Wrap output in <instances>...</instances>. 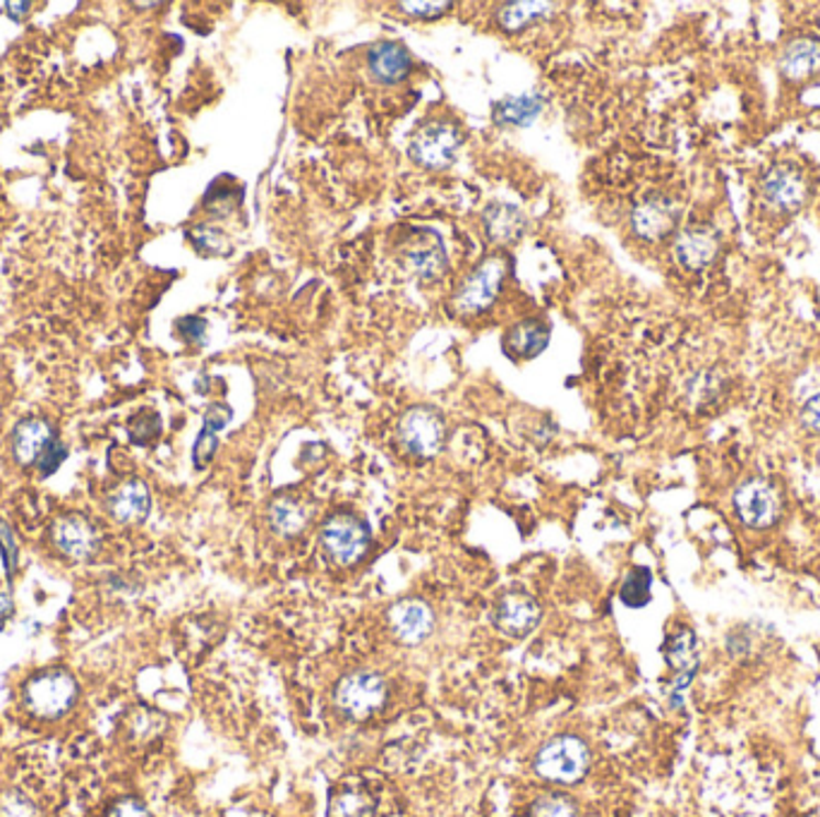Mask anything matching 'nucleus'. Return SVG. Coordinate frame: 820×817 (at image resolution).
<instances>
[{
  "instance_id": "obj_11",
  "label": "nucleus",
  "mask_w": 820,
  "mask_h": 817,
  "mask_svg": "<svg viewBox=\"0 0 820 817\" xmlns=\"http://www.w3.org/2000/svg\"><path fill=\"white\" fill-rule=\"evenodd\" d=\"M403 262L425 280L439 278L449 264L441 238L433 231H413V238L403 247Z\"/></svg>"
},
{
  "instance_id": "obj_1",
  "label": "nucleus",
  "mask_w": 820,
  "mask_h": 817,
  "mask_svg": "<svg viewBox=\"0 0 820 817\" xmlns=\"http://www.w3.org/2000/svg\"><path fill=\"white\" fill-rule=\"evenodd\" d=\"M590 753L588 746L576 736H557L547 741L535 758V772L547 782L573 784L588 770Z\"/></svg>"
},
{
  "instance_id": "obj_29",
  "label": "nucleus",
  "mask_w": 820,
  "mask_h": 817,
  "mask_svg": "<svg viewBox=\"0 0 820 817\" xmlns=\"http://www.w3.org/2000/svg\"><path fill=\"white\" fill-rule=\"evenodd\" d=\"M161 434V418L154 410H142L130 420V439L134 444L146 446Z\"/></svg>"
},
{
  "instance_id": "obj_22",
  "label": "nucleus",
  "mask_w": 820,
  "mask_h": 817,
  "mask_svg": "<svg viewBox=\"0 0 820 817\" xmlns=\"http://www.w3.org/2000/svg\"><path fill=\"white\" fill-rule=\"evenodd\" d=\"M543 111L540 93H518L494 103L492 118L500 128H526Z\"/></svg>"
},
{
  "instance_id": "obj_36",
  "label": "nucleus",
  "mask_w": 820,
  "mask_h": 817,
  "mask_svg": "<svg viewBox=\"0 0 820 817\" xmlns=\"http://www.w3.org/2000/svg\"><path fill=\"white\" fill-rule=\"evenodd\" d=\"M106 817H152L150 810H146L144 803L134 801V798H125V801H118L116 806L106 813Z\"/></svg>"
},
{
  "instance_id": "obj_21",
  "label": "nucleus",
  "mask_w": 820,
  "mask_h": 817,
  "mask_svg": "<svg viewBox=\"0 0 820 817\" xmlns=\"http://www.w3.org/2000/svg\"><path fill=\"white\" fill-rule=\"evenodd\" d=\"M779 70L789 79H806L820 73V42L811 36L791 42L783 58H779Z\"/></svg>"
},
{
  "instance_id": "obj_32",
  "label": "nucleus",
  "mask_w": 820,
  "mask_h": 817,
  "mask_svg": "<svg viewBox=\"0 0 820 817\" xmlns=\"http://www.w3.org/2000/svg\"><path fill=\"white\" fill-rule=\"evenodd\" d=\"M0 554H3L6 573L12 578V575H15V571H18L20 549H18V542H15V534H12V528L3 520H0Z\"/></svg>"
},
{
  "instance_id": "obj_39",
  "label": "nucleus",
  "mask_w": 820,
  "mask_h": 817,
  "mask_svg": "<svg viewBox=\"0 0 820 817\" xmlns=\"http://www.w3.org/2000/svg\"><path fill=\"white\" fill-rule=\"evenodd\" d=\"M6 8L12 10V12H10V18H15V20H18V18H24V15H26L24 10H30L32 3H8Z\"/></svg>"
},
{
  "instance_id": "obj_4",
  "label": "nucleus",
  "mask_w": 820,
  "mask_h": 817,
  "mask_svg": "<svg viewBox=\"0 0 820 817\" xmlns=\"http://www.w3.org/2000/svg\"><path fill=\"white\" fill-rule=\"evenodd\" d=\"M77 700V683L65 672H46L24 686V703L30 713L42 719L63 717Z\"/></svg>"
},
{
  "instance_id": "obj_37",
  "label": "nucleus",
  "mask_w": 820,
  "mask_h": 817,
  "mask_svg": "<svg viewBox=\"0 0 820 817\" xmlns=\"http://www.w3.org/2000/svg\"><path fill=\"white\" fill-rule=\"evenodd\" d=\"M801 422L803 427H809L811 432L820 434V394L809 398L801 408Z\"/></svg>"
},
{
  "instance_id": "obj_34",
  "label": "nucleus",
  "mask_w": 820,
  "mask_h": 817,
  "mask_svg": "<svg viewBox=\"0 0 820 817\" xmlns=\"http://www.w3.org/2000/svg\"><path fill=\"white\" fill-rule=\"evenodd\" d=\"M0 815H3V817H36V810L26 798H22L18 794H10V796L3 798V803H0Z\"/></svg>"
},
{
  "instance_id": "obj_16",
  "label": "nucleus",
  "mask_w": 820,
  "mask_h": 817,
  "mask_svg": "<svg viewBox=\"0 0 820 817\" xmlns=\"http://www.w3.org/2000/svg\"><path fill=\"white\" fill-rule=\"evenodd\" d=\"M665 654L669 666L675 669V681H671V691L675 695L684 688L691 686V681L698 672V664H701V658H698V640L691 631H681L675 638H669L665 645Z\"/></svg>"
},
{
  "instance_id": "obj_5",
  "label": "nucleus",
  "mask_w": 820,
  "mask_h": 817,
  "mask_svg": "<svg viewBox=\"0 0 820 817\" xmlns=\"http://www.w3.org/2000/svg\"><path fill=\"white\" fill-rule=\"evenodd\" d=\"M461 142L463 137L459 128L437 120V123H429L415 132L408 144V154L418 166L441 170L453 164L456 154L461 150Z\"/></svg>"
},
{
  "instance_id": "obj_30",
  "label": "nucleus",
  "mask_w": 820,
  "mask_h": 817,
  "mask_svg": "<svg viewBox=\"0 0 820 817\" xmlns=\"http://www.w3.org/2000/svg\"><path fill=\"white\" fill-rule=\"evenodd\" d=\"M531 817H576V806L569 796L545 794L533 803Z\"/></svg>"
},
{
  "instance_id": "obj_18",
  "label": "nucleus",
  "mask_w": 820,
  "mask_h": 817,
  "mask_svg": "<svg viewBox=\"0 0 820 817\" xmlns=\"http://www.w3.org/2000/svg\"><path fill=\"white\" fill-rule=\"evenodd\" d=\"M109 511L116 520L125 522V526H132V522H142L152 511L150 487H146L144 482H140V479L125 482V485L120 487L111 497Z\"/></svg>"
},
{
  "instance_id": "obj_15",
  "label": "nucleus",
  "mask_w": 820,
  "mask_h": 817,
  "mask_svg": "<svg viewBox=\"0 0 820 817\" xmlns=\"http://www.w3.org/2000/svg\"><path fill=\"white\" fill-rule=\"evenodd\" d=\"M718 252L720 238L715 231H708V228H691V231H684L675 245L677 260L691 272L706 269V266L715 262Z\"/></svg>"
},
{
  "instance_id": "obj_12",
  "label": "nucleus",
  "mask_w": 820,
  "mask_h": 817,
  "mask_svg": "<svg viewBox=\"0 0 820 817\" xmlns=\"http://www.w3.org/2000/svg\"><path fill=\"white\" fill-rule=\"evenodd\" d=\"M679 221V205L675 199H669L665 195H653L631 213V225L638 238L643 240H660L669 231H675V225Z\"/></svg>"
},
{
  "instance_id": "obj_38",
  "label": "nucleus",
  "mask_w": 820,
  "mask_h": 817,
  "mask_svg": "<svg viewBox=\"0 0 820 817\" xmlns=\"http://www.w3.org/2000/svg\"><path fill=\"white\" fill-rule=\"evenodd\" d=\"M12 609H15V605H12L10 595H0V628H3V623L8 621V616L12 614Z\"/></svg>"
},
{
  "instance_id": "obj_28",
  "label": "nucleus",
  "mask_w": 820,
  "mask_h": 817,
  "mask_svg": "<svg viewBox=\"0 0 820 817\" xmlns=\"http://www.w3.org/2000/svg\"><path fill=\"white\" fill-rule=\"evenodd\" d=\"M372 801L362 792L346 788L331 798V817H370Z\"/></svg>"
},
{
  "instance_id": "obj_27",
  "label": "nucleus",
  "mask_w": 820,
  "mask_h": 817,
  "mask_svg": "<svg viewBox=\"0 0 820 817\" xmlns=\"http://www.w3.org/2000/svg\"><path fill=\"white\" fill-rule=\"evenodd\" d=\"M650 590H653V573L645 566H636L626 575V581L622 583L620 599L626 607L638 609L645 607L650 601Z\"/></svg>"
},
{
  "instance_id": "obj_13",
  "label": "nucleus",
  "mask_w": 820,
  "mask_h": 817,
  "mask_svg": "<svg viewBox=\"0 0 820 817\" xmlns=\"http://www.w3.org/2000/svg\"><path fill=\"white\" fill-rule=\"evenodd\" d=\"M389 626L403 645H418L435 628V616L420 599H401L389 609Z\"/></svg>"
},
{
  "instance_id": "obj_23",
  "label": "nucleus",
  "mask_w": 820,
  "mask_h": 817,
  "mask_svg": "<svg viewBox=\"0 0 820 817\" xmlns=\"http://www.w3.org/2000/svg\"><path fill=\"white\" fill-rule=\"evenodd\" d=\"M51 439V427L44 420H24L18 424L15 434H12V455H15V461L20 465L36 463Z\"/></svg>"
},
{
  "instance_id": "obj_14",
  "label": "nucleus",
  "mask_w": 820,
  "mask_h": 817,
  "mask_svg": "<svg viewBox=\"0 0 820 817\" xmlns=\"http://www.w3.org/2000/svg\"><path fill=\"white\" fill-rule=\"evenodd\" d=\"M763 197L779 211H797L809 197V185L795 166H775L763 178Z\"/></svg>"
},
{
  "instance_id": "obj_3",
  "label": "nucleus",
  "mask_w": 820,
  "mask_h": 817,
  "mask_svg": "<svg viewBox=\"0 0 820 817\" xmlns=\"http://www.w3.org/2000/svg\"><path fill=\"white\" fill-rule=\"evenodd\" d=\"M321 546L336 564L351 566L365 556L370 546V528L365 520L351 514H336L321 526Z\"/></svg>"
},
{
  "instance_id": "obj_26",
  "label": "nucleus",
  "mask_w": 820,
  "mask_h": 817,
  "mask_svg": "<svg viewBox=\"0 0 820 817\" xmlns=\"http://www.w3.org/2000/svg\"><path fill=\"white\" fill-rule=\"evenodd\" d=\"M553 10V3H509L500 10V24L506 32H521L528 24L545 20Z\"/></svg>"
},
{
  "instance_id": "obj_6",
  "label": "nucleus",
  "mask_w": 820,
  "mask_h": 817,
  "mask_svg": "<svg viewBox=\"0 0 820 817\" xmlns=\"http://www.w3.org/2000/svg\"><path fill=\"white\" fill-rule=\"evenodd\" d=\"M504 262L506 260L502 257H490L482 262L473 274H468L453 298L456 310H459L461 314H480V312L490 310L504 284V276H506Z\"/></svg>"
},
{
  "instance_id": "obj_17",
  "label": "nucleus",
  "mask_w": 820,
  "mask_h": 817,
  "mask_svg": "<svg viewBox=\"0 0 820 817\" xmlns=\"http://www.w3.org/2000/svg\"><path fill=\"white\" fill-rule=\"evenodd\" d=\"M411 53L406 46L394 44V42H382L370 51L368 56V68L370 75L382 85H396L401 79H406L411 73Z\"/></svg>"
},
{
  "instance_id": "obj_24",
  "label": "nucleus",
  "mask_w": 820,
  "mask_h": 817,
  "mask_svg": "<svg viewBox=\"0 0 820 817\" xmlns=\"http://www.w3.org/2000/svg\"><path fill=\"white\" fill-rule=\"evenodd\" d=\"M526 231V217L511 205H492L485 211V233L494 245H511Z\"/></svg>"
},
{
  "instance_id": "obj_33",
  "label": "nucleus",
  "mask_w": 820,
  "mask_h": 817,
  "mask_svg": "<svg viewBox=\"0 0 820 817\" xmlns=\"http://www.w3.org/2000/svg\"><path fill=\"white\" fill-rule=\"evenodd\" d=\"M398 8L406 10V15L411 18L435 20L441 18L447 10H451V3H398Z\"/></svg>"
},
{
  "instance_id": "obj_8",
  "label": "nucleus",
  "mask_w": 820,
  "mask_h": 817,
  "mask_svg": "<svg viewBox=\"0 0 820 817\" xmlns=\"http://www.w3.org/2000/svg\"><path fill=\"white\" fill-rule=\"evenodd\" d=\"M734 508L744 526L748 528H770L783 514V499L777 489L765 479H751L734 494Z\"/></svg>"
},
{
  "instance_id": "obj_20",
  "label": "nucleus",
  "mask_w": 820,
  "mask_h": 817,
  "mask_svg": "<svg viewBox=\"0 0 820 817\" xmlns=\"http://www.w3.org/2000/svg\"><path fill=\"white\" fill-rule=\"evenodd\" d=\"M231 418H233V410L226 404H214L205 412V427H201V432L193 449V463L197 471H205V467L211 463L214 453H217L219 449V432L228 422H231Z\"/></svg>"
},
{
  "instance_id": "obj_31",
  "label": "nucleus",
  "mask_w": 820,
  "mask_h": 817,
  "mask_svg": "<svg viewBox=\"0 0 820 817\" xmlns=\"http://www.w3.org/2000/svg\"><path fill=\"white\" fill-rule=\"evenodd\" d=\"M65 459H67V446L58 439H51L48 446L42 451V455H39V461H36L39 473H42V477L53 475L63 465Z\"/></svg>"
},
{
  "instance_id": "obj_35",
  "label": "nucleus",
  "mask_w": 820,
  "mask_h": 817,
  "mask_svg": "<svg viewBox=\"0 0 820 817\" xmlns=\"http://www.w3.org/2000/svg\"><path fill=\"white\" fill-rule=\"evenodd\" d=\"M176 329L185 341L201 343V341H205V333H207V321L201 317H183Z\"/></svg>"
},
{
  "instance_id": "obj_25",
  "label": "nucleus",
  "mask_w": 820,
  "mask_h": 817,
  "mask_svg": "<svg viewBox=\"0 0 820 817\" xmlns=\"http://www.w3.org/2000/svg\"><path fill=\"white\" fill-rule=\"evenodd\" d=\"M269 520L278 534H298L307 526V508L293 497H278L269 506Z\"/></svg>"
},
{
  "instance_id": "obj_9",
  "label": "nucleus",
  "mask_w": 820,
  "mask_h": 817,
  "mask_svg": "<svg viewBox=\"0 0 820 817\" xmlns=\"http://www.w3.org/2000/svg\"><path fill=\"white\" fill-rule=\"evenodd\" d=\"M540 605L523 593H509L504 595L492 611V623L496 631L509 636V638H526L531 636L537 623H540Z\"/></svg>"
},
{
  "instance_id": "obj_10",
  "label": "nucleus",
  "mask_w": 820,
  "mask_h": 817,
  "mask_svg": "<svg viewBox=\"0 0 820 817\" xmlns=\"http://www.w3.org/2000/svg\"><path fill=\"white\" fill-rule=\"evenodd\" d=\"M53 544L70 561H89L97 556L101 538L97 528L79 516H65L53 526Z\"/></svg>"
},
{
  "instance_id": "obj_7",
  "label": "nucleus",
  "mask_w": 820,
  "mask_h": 817,
  "mask_svg": "<svg viewBox=\"0 0 820 817\" xmlns=\"http://www.w3.org/2000/svg\"><path fill=\"white\" fill-rule=\"evenodd\" d=\"M444 420L441 415L427 406L411 408L398 422V441L408 453L418 459H433L444 444Z\"/></svg>"
},
{
  "instance_id": "obj_2",
  "label": "nucleus",
  "mask_w": 820,
  "mask_h": 817,
  "mask_svg": "<svg viewBox=\"0 0 820 817\" xmlns=\"http://www.w3.org/2000/svg\"><path fill=\"white\" fill-rule=\"evenodd\" d=\"M386 700V683L380 674L356 672L343 676L334 688V705L348 719H368Z\"/></svg>"
},
{
  "instance_id": "obj_19",
  "label": "nucleus",
  "mask_w": 820,
  "mask_h": 817,
  "mask_svg": "<svg viewBox=\"0 0 820 817\" xmlns=\"http://www.w3.org/2000/svg\"><path fill=\"white\" fill-rule=\"evenodd\" d=\"M549 343V327L540 319H528L504 333V351L518 360H533Z\"/></svg>"
}]
</instances>
